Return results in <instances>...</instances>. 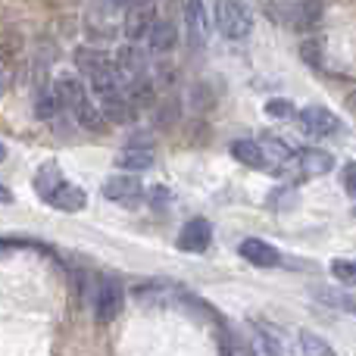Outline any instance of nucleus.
<instances>
[{
    "instance_id": "f257e3e1",
    "label": "nucleus",
    "mask_w": 356,
    "mask_h": 356,
    "mask_svg": "<svg viewBox=\"0 0 356 356\" xmlns=\"http://www.w3.org/2000/svg\"><path fill=\"white\" fill-rule=\"evenodd\" d=\"M213 22H216V29L225 38H232V41H241V38H247L253 31V16L241 0H216Z\"/></svg>"
},
{
    "instance_id": "f03ea898",
    "label": "nucleus",
    "mask_w": 356,
    "mask_h": 356,
    "mask_svg": "<svg viewBox=\"0 0 356 356\" xmlns=\"http://www.w3.org/2000/svg\"><path fill=\"white\" fill-rule=\"evenodd\" d=\"M104 197L122 203V207H138L144 197V184L135 175H113L104 181Z\"/></svg>"
},
{
    "instance_id": "7ed1b4c3",
    "label": "nucleus",
    "mask_w": 356,
    "mask_h": 356,
    "mask_svg": "<svg viewBox=\"0 0 356 356\" xmlns=\"http://www.w3.org/2000/svg\"><path fill=\"white\" fill-rule=\"evenodd\" d=\"M122 303H125V294L116 282H100L97 288V297H94V316L97 322H113L119 313H122Z\"/></svg>"
},
{
    "instance_id": "20e7f679",
    "label": "nucleus",
    "mask_w": 356,
    "mask_h": 356,
    "mask_svg": "<svg viewBox=\"0 0 356 356\" xmlns=\"http://www.w3.org/2000/svg\"><path fill=\"white\" fill-rule=\"evenodd\" d=\"M154 22H156L154 0H138V3H131L129 13H125V35H129L131 41H141V38H147Z\"/></svg>"
},
{
    "instance_id": "39448f33",
    "label": "nucleus",
    "mask_w": 356,
    "mask_h": 356,
    "mask_svg": "<svg viewBox=\"0 0 356 356\" xmlns=\"http://www.w3.org/2000/svg\"><path fill=\"white\" fill-rule=\"evenodd\" d=\"M300 125H303V131L313 138H325V135L341 131V119L334 116L332 110H325V106H307V110L300 113Z\"/></svg>"
},
{
    "instance_id": "423d86ee",
    "label": "nucleus",
    "mask_w": 356,
    "mask_h": 356,
    "mask_svg": "<svg viewBox=\"0 0 356 356\" xmlns=\"http://www.w3.org/2000/svg\"><path fill=\"white\" fill-rule=\"evenodd\" d=\"M184 25H188V41L194 47H203L209 38V13L203 0H188L184 3Z\"/></svg>"
},
{
    "instance_id": "0eeeda50",
    "label": "nucleus",
    "mask_w": 356,
    "mask_h": 356,
    "mask_svg": "<svg viewBox=\"0 0 356 356\" xmlns=\"http://www.w3.org/2000/svg\"><path fill=\"white\" fill-rule=\"evenodd\" d=\"M209 241H213V228H209L207 219H191L178 234V247L184 253H203L209 247Z\"/></svg>"
},
{
    "instance_id": "6e6552de",
    "label": "nucleus",
    "mask_w": 356,
    "mask_h": 356,
    "mask_svg": "<svg viewBox=\"0 0 356 356\" xmlns=\"http://www.w3.org/2000/svg\"><path fill=\"white\" fill-rule=\"evenodd\" d=\"M54 94H56L63 110H69V113H75L81 104H88V88L81 85L75 75H60L54 85Z\"/></svg>"
},
{
    "instance_id": "1a4fd4ad",
    "label": "nucleus",
    "mask_w": 356,
    "mask_h": 356,
    "mask_svg": "<svg viewBox=\"0 0 356 356\" xmlns=\"http://www.w3.org/2000/svg\"><path fill=\"white\" fill-rule=\"evenodd\" d=\"M47 203H50V207H56L60 213H79V209L88 203V197H85V191H81L79 184L60 181L54 191H50Z\"/></svg>"
},
{
    "instance_id": "9d476101",
    "label": "nucleus",
    "mask_w": 356,
    "mask_h": 356,
    "mask_svg": "<svg viewBox=\"0 0 356 356\" xmlns=\"http://www.w3.org/2000/svg\"><path fill=\"white\" fill-rule=\"evenodd\" d=\"M241 257L253 266H263V269H272V266H278V259H282L275 247L266 244V241H259V238L241 241Z\"/></svg>"
},
{
    "instance_id": "9b49d317",
    "label": "nucleus",
    "mask_w": 356,
    "mask_h": 356,
    "mask_svg": "<svg viewBox=\"0 0 356 356\" xmlns=\"http://www.w3.org/2000/svg\"><path fill=\"white\" fill-rule=\"evenodd\" d=\"M288 25L294 29H316L322 19V0H300V3H291L288 6Z\"/></svg>"
},
{
    "instance_id": "f8f14e48",
    "label": "nucleus",
    "mask_w": 356,
    "mask_h": 356,
    "mask_svg": "<svg viewBox=\"0 0 356 356\" xmlns=\"http://www.w3.org/2000/svg\"><path fill=\"white\" fill-rule=\"evenodd\" d=\"M104 100V116H106V122H116V125H129L131 119H135V106L129 104V97H125L122 91H113V94H106V97H100Z\"/></svg>"
},
{
    "instance_id": "ddd939ff",
    "label": "nucleus",
    "mask_w": 356,
    "mask_h": 356,
    "mask_svg": "<svg viewBox=\"0 0 356 356\" xmlns=\"http://www.w3.org/2000/svg\"><path fill=\"white\" fill-rule=\"evenodd\" d=\"M297 166L303 169V175H328L334 169V156L325 150H300Z\"/></svg>"
},
{
    "instance_id": "4468645a",
    "label": "nucleus",
    "mask_w": 356,
    "mask_h": 356,
    "mask_svg": "<svg viewBox=\"0 0 356 356\" xmlns=\"http://www.w3.org/2000/svg\"><path fill=\"white\" fill-rule=\"evenodd\" d=\"M147 44L154 54H166V50L175 47V25L169 19H156L147 31Z\"/></svg>"
},
{
    "instance_id": "2eb2a0df",
    "label": "nucleus",
    "mask_w": 356,
    "mask_h": 356,
    "mask_svg": "<svg viewBox=\"0 0 356 356\" xmlns=\"http://www.w3.org/2000/svg\"><path fill=\"white\" fill-rule=\"evenodd\" d=\"M116 72H125L129 79H135V75H144V69H147V56L141 54V50L135 47V44H129V47H122L116 54Z\"/></svg>"
},
{
    "instance_id": "dca6fc26",
    "label": "nucleus",
    "mask_w": 356,
    "mask_h": 356,
    "mask_svg": "<svg viewBox=\"0 0 356 356\" xmlns=\"http://www.w3.org/2000/svg\"><path fill=\"white\" fill-rule=\"evenodd\" d=\"M232 156L238 163H244V166H250V169H266V154L257 141H234Z\"/></svg>"
},
{
    "instance_id": "f3484780",
    "label": "nucleus",
    "mask_w": 356,
    "mask_h": 356,
    "mask_svg": "<svg viewBox=\"0 0 356 356\" xmlns=\"http://www.w3.org/2000/svg\"><path fill=\"white\" fill-rule=\"evenodd\" d=\"M116 166L125 169V172H144V169L154 166V154H150V150H141V147H129L116 156Z\"/></svg>"
},
{
    "instance_id": "a211bd4d",
    "label": "nucleus",
    "mask_w": 356,
    "mask_h": 356,
    "mask_svg": "<svg viewBox=\"0 0 356 356\" xmlns=\"http://www.w3.org/2000/svg\"><path fill=\"white\" fill-rule=\"evenodd\" d=\"M72 116H75V122H79L81 129H88V131H106V125H110L104 113H100L97 106H91V100H88V104H81Z\"/></svg>"
},
{
    "instance_id": "6ab92c4d",
    "label": "nucleus",
    "mask_w": 356,
    "mask_h": 356,
    "mask_svg": "<svg viewBox=\"0 0 356 356\" xmlns=\"http://www.w3.org/2000/svg\"><path fill=\"white\" fill-rule=\"evenodd\" d=\"M129 104L131 106H150L154 104V97H156V91H154V85H150L144 75H135V79L129 81Z\"/></svg>"
},
{
    "instance_id": "aec40b11",
    "label": "nucleus",
    "mask_w": 356,
    "mask_h": 356,
    "mask_svg": "<svg viewBox=\"0 0 356 356\" xmlns=\"http://www.w3.org/2000/svg\"><path fill=\"white\" fill-rule=\"evenodd\" d=\"M60 181H63L60 166H56V163H44V166L38 169V175H35V191L44 197V200H47V197H50V191H54Z\"/></svg>"
},
{
    "instance_id": "412c9836",
    "label": "nucleus",
    "mask_w": 356,
    "mask_h": 356,
    "mask_svg": "<svg viewBox=\"0 0 356 356\" xmlns=\"http://www.w3.org/2000/svg\"><path fill=\"white\" fill-rule=\"evenodd\" d=\"M316 300L328 303V307L341 309V313L356 316V297L353 294H344V291H316Z\"/></svg>"
},
{
    "instance_id": "4be33fe9",
    "label": "nucleus",
    "mask_w": 356,
    "mask_h": 356,
    "mask_svg": "<svg viewBox=\"0 0 356 356\" xmlns=\"http://www.w3.org/2000/svg\"><path fill=\"white\" fill-rule=\"evenodd\" d=\"M300 350L303 356H334L332 344L316 332H300Z\"/></svg>"
},
{
    "instance_id": "5701e85b",
    "label": "nucleus",
    "mask_w": 356,
    "mask_h": 356,
    "mask_svg": "<svg viewBox=\"0 0 356 356\" xmlns=\"http://www.w3.org/2000/svg\"><path fill=\"white\" fill-rule=\"evenodd\" d=\"M332 275L338 278L341 284H356V259H334Z\"/></svg>"
},
{
    "instance_id": "b1692460",
    "label": "nucleus",
    "mask_w": 356,
    "mask_h": 356,
    "mask_svg": "<svg viewBox=\"0 0 356 356\" xmlns=\"http://www.w3.org/2000/svg\"><path fill=\"white\" fill-rule=\"evenodd\" d=\"M56 110H63V106H60V100H56L54 91H47V94H41V97H38V116H41V119H54Z\"/></svg>"
},
{
    "instance_id": "393cba45",
    "label": "nucleus",
    "mask_w": 356,
    "mask_h": 356,
    "mask_svg": "<svg viewBox=\"0 0 356 356\" xmlns=\"http://www.w3.org/2000/svg\"><path fill=\"white\" fill-rule=\"evenodd\" d=\"M259 341H263V347H266V353H269V356H284L282 344H278L275 332H272L269 325H259Z\"/></svg>"
},
{
    "instance_id": "a878e982",
    "label": "nucleus",
    "mask_w": 356,
    "mask_h": 356,
    "mask_svg": "<svg viewBox=\"0 0 356 356\" xmlns=\"http://www.w3.org/2000/svg\"><path fill=\"white\" fill-rule=\"evenodd\" d=\"M266 113L275 119H284V116H294V104L291 100H269L266 104Z\"/></svg>"
},
{
    "instance_id": "bb28decb",
    "label": "nucleus",
    "mask_w": 356,
    "mask_h": 356,
    "mask_svg": "<svg viewBox=\"0 0 356 356\" xmlns=\"http://www.w3.org/2000/svg\"><path fill=\"white\" fill-rule=\"evenodd\" d=\"M303 56H307L309 66H322V50L316 47V41H307V44H303Z\"/></svg>"
},
{
    "instance_id": "cd10ccee",
    "label": "nucleus",
    "mask_w": 356,
    "mask_h": 356,
    "mask_svg": "<svg viewBox=\"0 0 356 356\" xmlns=\"http://www.w3.org/2000/svg\"><path fill=\"white\" fill-rule=\"evenodd\" d=\"M344 184H347V194L356 197V163H350V166L344 169Z\"/></svg>"
},
{
    "instance_id": "c85d7f7f",
    "label": "nucleus",
    "mask_w": 356,
    "mask_h": 356,
    "mask_svg": "<svg viewBox=\"0 0 356 356\" xmlns=\"http://www.w3.org/2000/svg\"><path fill=\"white\" fill-rule=\"evenodd\" d=\"M150 203L160 209L163 203H169V191H166V188H154V194H150Z\"/></svg>"
},
{
    "instance_id": "c756f323",
    "label": "nucleus",
    "mask_w": 356,
    "mask_h": 356,
    "mask_svg": "<svg viewBox=\"0 0 356 356\" xmlns=\"http://www.w3.org/2000/svg\"><path fill=\"white\" fill-rule=\"evenodd\" d=\"M0 203H13V191L0 184Z\"/></svg>"
},
{
    "instance_id": "7c9ffc66",
    "label": "nucleus",
    "mask_w": 356,
    "mask_h": 356,
    "mask_svg": "<svg viewBox=\"0 0 356 356\" xmlns=\"http://www.w3.org/2000/svg\"><path fill=\"white\" fill-rule=\"evenodd\" d=\"M104 6H110V10H116V6H129V0H100Z\"/></svg>"
},
{
    "instance_id": "2f4dec72",
    "label": "nucleus",
    "mask_w": 356,
    "mask_h": 356,
    "mask_svg": "<svg viewBox=\"0 0 356 356\" xmlns=\"http://www.w3.org/2000/svg\"><path fill=\"white\" fill-rule=\"evenodd\" d=\"M6 160V147H3V144H0V163H3Z\"/></svg>"
},
{
    "instance_id": "473e14b6",
    "label": "nucleus",
    "mask_w": 356,
    "mask_h": 356,
    "mask_svg": "<svg viewBox=\"0 0 356 356\" xmlns=\"http://www.w3.org/2000/svg\"><path fill=\"white\" fill-rule=\"evenodd\" d=\"M350 106H353V110H356V94H353V97H350Z\"/></svg>"
}]
</instances>
